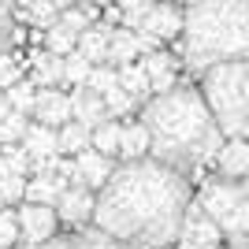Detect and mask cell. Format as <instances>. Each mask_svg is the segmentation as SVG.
I'll list each match as a JSON object with an SVG mask.
<instances>
[{"label": "cell", "instance_id": "cell-17", "mask_svg": "<svg viewBox=\"0 0 249 249\" xmlns=\"http://www.w3.org/2000/svg\"><path fill=\"white\" fill-rule=\"evenodd\" d=\"M63 190H67V178H60V171L30 175V178H26V194H22V201H41V205H52Z\"/></svg>", "mask_w": 249, "mask_h": 249}, {"label": "cell", "instance_id": "cell-14", "mask_svg": "<svg viewBox=\"0 0 249 249\" xmlns=\"http://www.w3.org/2000/svg\"><path fill=\"white\" fill-rule=\"evenodd\" d=\"M142 71L149 74V93H164V89H171V86L178 82V78H175V60H171L167 52H160V49L145 52Z\"/></svg>", "mask_w": 249, "mask_h": 249}, {"label": "cell", "instance_id": "cell-48", "mask_svg": "<svg viewBox=\"0 0 249 249\" xmlns=\"http://www.w3.org/2000/svg\"><path fill=\"white\" fill-rule=\"evenodd\" d=\"M242 242H249V234H246V238H242Z\"/></svg>", "mask_w": 249, "mask_h": 249}, {"label": "cell", "instance_id": "cell-16", "mask_svg": "<svg viewBox=\"0 0 249 249\" xmlns=\"http://www.w3.org/2000/svg\"><path fill=\"white\" fill-rule=\"evenodd\" d=\"M22 149H26V156L30 160H49V156H60V138H56V130L45 123H34L26 134H22L19 142Z\"/></svg>", "mask_w": 249, "mask_h": 249}, {"label": "cell", "instance_id": "cell-47", "mask_svg": "<svg viewBox=\"0 0 249 249\" xmlns=\"http://www.w3.org/2000/svg\"><path fill=\"white\" fill-rule=\"evenodd\" d=\"M0 208H8V201H4V197H0Z\"/></svg>", "mask_w": 249, "mask_h": 249}, {"label": "cell", "instance_id": "cell-15", "mask_svg": "<svg viewBox=\"0 0 249 249\" xmlns=\"http://www.w3.org/2000/svg\"><path fill=\"white\" fill-rule=\"evenodd\" d=\"M138 56H142V37H138V30L119 26V30L108 34V60H104V63L123 67V63H134Z\"/></svg>", "mask_w": 249, "mask_h": 249}, {"label": "cell", "instance_id": "cell-22", "mask_svg": "<svg viewBox=\"0 0 249 249\" xmlns=\"http://www.w3.org/2000/svg\"><path fill=\"white\" fill-rule=\"evenodd\" d=\"M119 86H123L138 104L153 97V93H149V74L142 71V63H123V67H119Z\"/></svg>", "mask_w": 249, "mask_h": 249}, {"label": "cell", "instance_id": "cell-6", "mask_svg": "<svg viewBox=\"0 0 249 249\" xmlns=\"http://www.w3.org/2000/svg\"><path fill=\"white\" fill-rule=\"evenodd\" d=\"M138 34L153 37L156 45L175 41L178 34H182V8H178L175 0H153L149 11L142 15V22H138Z\"/></svg>", "mask_w": 249, "mask_h": 249}, {"label": "cell", "instance_id": "cell-25", "mask_svg": "<svg viewBox=\"0 0 249 249\" xmlns=\"http://www.w3.org/2000/svg\"><path fill=\"white\" fill-rule=\"evenodd\" d=\"M56 138H60V156L63 153H82L86 145H89V126H82L78 119H67V123L56 130Z\"/></svg>", "mask_w": 249, "mask_h": 249}, {"label": "cell", "instance_id": "cell-39", "mask_svg": "<svg viewBox=\"0 0 249 249\" xmlns=\"http://www.w3.org/2000/svg\"><path fill=\"white\" fill-rule=\"evenodd\" d=\"M11 249H67V242H60V238H49V242H22V246H11Z\"/></svg>", "mask_w": 249, "mask_h": 249}, {"label": "cell", "instance_id": "cell-29", "mask_svg": "<svg viewBox=\"0 0 249 249\" xmlns=\"http://www.w3.org/2000/svg\"><path fill=\"white\" fill-rule=\"evenodd\" d=\"M26 130H30V112H15V108H11V112L0 119V142H22Z\"/></svg>", "mask_w": 249, "mask_h": 249}, {"label": "cell", "instance_id": "cell-10", "mask_svg": "<svg viewBox=\"0 0 249 249\" xmlns=\"http://www.w3.org/2000/svg\"><path fill=\"white\" fill-rule=\"evenodd\" d=\"M178 238H182V242H194V246H219L223 231H219L216 219L201 208V201H190V205H186V216H182V227H178Z\"/></svg>", "mask_w": 249, "mask_h": 249}, {"label": "cell", "instance_id": "cell-9", "mask_svg": "<svg viewBox=\"0 0 249 249\" xmlns=\"http://www.w3.org/2000/svg\"><path fill=\"white\" fill-rule=\"evenodd\" d=\"M34 119L52 130H60L67 119H71V93H63L56 86H37V97H34Z\"/></svg>", "mask_w": 249, "mask_h": 249}, {"label": "cell", "instance_id": "cell-24", "mask_svg": "<svg viewBox=\"0 0 249 249\" xmlns=\"http://www.w3.org/2000/svg\"><path fill=\"white\" fill-rule=\"evenodd\" d=\"M74 41H78V34L67 26V22H60V15L45 26V49L49 52H60V56H67V52L74 49Z\"/></svg>", "mask_w": 249, "mask_h": 249}, {"label": "cell", "instance_id": "cell-37", "mask_svg": "<svg viewBox=\"0 0 249 249\" xmlns=\"http://www.w3.org/2000/svg\"><path fill=\"white\" fill-rule=\"evenodd\" d=\"M60 22H67V26H71L74 34H82V30H86V26H89L93 19H89V11H86V8L71 4V8H63V11H60Z\"/></svg>", "mask_w": 249, "mask_h": 249}, {"label": "cell", "instance_id": "cell-41", "mask_svg": "<svg viewBox=\"0 0 249 249\" xmlns=\"http://www.w3.org/2000/svg\"><path fill=\"white\" fill-rule=\"evenodd\" d=\"M178 249H219V246H194V242H178Z\"/></svg>", "mask_w": 249, "mask_h": 249}, {"label": "cell", "instance_id": "cell-20", "mask_svg": "<svg viewBox=\"0 0 249 249\" xmlns=\"http://www.w3.org/2000/svg\"><path fill=\"white\" fill-rule=\"evenodd\" d=\"M123 160H142V156H149V130L145 123H130L123 126V134H119V153Z\"/></svg>", "mask_w": 249, "mask_h": 249}, {"label": "cell", "instance_id": "cell-38", "mask_svg": "<svg viewBox=\"0 0 249 249\" xmlns=\"http://www.w3.org/2000/svg\"><path fill=\"white\" fill-rule=\"evenodd\" d=\"M19 78H22V67L11 60L8 52H0V89H8V86L19 82Z\"/></svg>", "mask_w": 249, "mask_h": 249}, {"label": "cell", "instance_id": "cell-1", "mask_svg": "<svg viewBox=\"0 0 249 249\" xmlns=\"http://www.w3.org/2000/svg\"><path fill=\"white\" fill-rule=\"evenodd\" d=\"M186 205V171H175L153 156H142V160H123L108 175V182L97 190L93 219L101 231L123 238L134 249H164L178 238Z\"/></svg>", "mask_w": 249, "mask_h": 249}, {"label": "cell", "instance_id": "cell-31", "mask_svg": "<svg viewBox=\"0 0 249 249\" xmlns=\"http://www.w3.org/2000/svg\"><path fill=\"white\" fill-rule=\"evenodd\" d=\"M104 104H108V115H126V112H134L138 108V101L130 93H126L123 86H115V89H108V93H104Z\"/></svg>", "mask_w": 249, "mask_h": 249}, {"label": "cell", "instance_id": "cell-13", "mask_svg": "<svg viewBox=\"0 0 249 249\" xmlns=\"http://www.w3.org/2000/svg\"><path fill=\"white\" fill-rule=\"evenodd\" d=\"M71 119H78L82 126H89V130H93L97 123L112 119V115H108V104H104L101 93H93V89L78 86V89L71 93Z\"/></svg>", "mask_w": 249, "mask_h": 249}, {"label": "cell", "instance_id": "cell-19", "mask_svg": "<svg viewBox=\"0 0 249 249\" xmlns=\"http://www.w3.org/2000/svg\"><path fill=\"white\" fill-rule=\"evenodd\" d=\"M30 67H34V86H60L63 82V56L60 52H30Z\"/></svg>", "mask_w": 249, "mask_h": 249}, {"label": "cell", "instance_id": "cell-3", "mask_svg": "<svg viewBox=\"0 0 249 249\" xmlns=\"http://www.w3.org/2000/svg\"><path fill=\"white\" fill-rule=\"evenodd\" d=\"M182 63L208 71L249 56V0H190L182 11Z\"/></svg>", "mask_w": 249, "mask_h": 249}, {"label": "cell", "instance_id": "cell-4", "mask_svg": "<svg viewBox=\"0 0 249 249\" xmlns=\"http://www.w3.org/2000/svg\"><path fill=\"white\" fill-rule=\"evenodd\" d=\"M201 97L212 108V119L223 138L249 142V56L201 71Z\"/></svg>", "mask_w": 249, "mask_h": 249}, {"label": "cell", "instance_id": "cell-33", "mask_svg": "<svg viewBox=\"0 0 249 249\" xmlns=\"http://www.w3.org/2000/svg\"><path fill=\"white\" fill-rule=\"evenodd\" d=\"M0 153H4V160H8L11 171H19V175L30 171V156H26V149H22L19 142H0Z\"/></svg>", "mask_w": 249, "mask_h": 249}, {"label": "cell", "instance_id": "cell-30", "mask_svg": "<svg viewBox=\"0 0 249 249\" xmlns=\"http://www.w3.org/2000/svg\"><path fill=\"white\" fill-rule=\"evenodd\" d=\"M89 67L93 63L86 60L78 49H71L67 56H63V82H71V86H82L86 82V74H89Z\"/></svg>", "mask_w": 249, "mask_h": 249}, {"label": "cell", "instance_id": "cell-18", "mask_svg": "<svg viewBox=\"0 0 249 249\" xmlns=\"http://www.w3.org/2000/svg\"><path fill=\"white\" fill-rule=\"evenodd\" d=\"M108 34H112V26H101V22H89L82 34H78V41H74V49L82 52L89 63H104L108 60Z\"/></svg>", "mask_w": 249, "mask_h": 249}, {"label": "cell", "instance_id": "cell-36", "mask_svg": "<svg viewBox=\"0 0 249 249\" xmlns=\"http://www.w3.org/2000/svg\"><path fill=\"white\" fill-rule=\"evenodd\" d=\"M15 37H19V26L11 19V8H0V52H8L15 45Z\"/></svg>", "mask_w": 249, "mask_h": 249}, {"label": "cell", "instance_id": "cell-11", "mask_svg": "<svg viewBox=\"0 0 249 249\" xmlns=\"http://www.w3.org/2000/svg\"><path fill=\"white\" fill-rule=\"evenodd\" d=\"M219 178H234V182H249V142L246 138H227L216 153Z\"/></svg>", "mask_w": 249, "mask_h": 249}, {"label": "cell", "instance_id": "cell-32", "mask_svg": "<svg viewBox=\"0 0 249 249\" xmlns=\"http://www.w3.org/2000/svg\"><path fill=\"white\" fill-rule=\"evenodd\" d=\"M115 4H119V19H123V26L138 30V22H142V15L149 11L153 0H115Z\"/></svg>", "mask_w": 249, "mask_h": 249}, {"label": "cell", "instance_id": "cell-44", "mask_svg": "<svg viewBox=\"0 0 249 249\" xmlns=\"http://www.w3.org/2000/svg\"><path fill=\"white\" fill-rule=\"evenodd\" d=\"M231 249H249V242H234V246H231Z\"/></svg>", "mask_w": 249, "mask_h": 249}, {"label": "cell", "instance_id": "cell-23", "mask_svg": "<svg viewBox=\"0 0 249 249\" xmlns=\"http://www.w3.org/2000/svg\"><path fill=\"white\" fill-rule=\"evenodd\" d=\"M119 134H123V126L115 123V119H104V123H97L89 130V145L104 156H115L119 153Z\"/></svg>", "mask_w": 249, "mask_h": 249}, {"label": "cell", "instance_id": "cell-42", "mask_svg": "<svg viewBox=\"0 0 249 249\" xmlns=\"http://www.w3.org/2000/svg\"><path fill=\"white\" fill-rule=\"evenodd\" d=\"M56 4V11H63V8H71V4H78V0H52Z\"/></svg>", "mask_w": 249, "mask_h": 249}, {"label": "cell", "instance_id": "cell-40", "mask_svg": "<svg viewBox=\"0 0 249 249\" xmlns=\"http://www.w3.org/2000/svg\"><path fill=\"white\" fill-rule=\"evenodd\" d=\"M11 112V104H8V93H4V89H0V119H4V115Z\"/></svg>", "mask_w": 249, "mask_h": 249}, {"label": "cell", "instance_id": "cell-8", "mask_svg": "<svg viewBox=\"0 0 249 249\" xmlns=\"http://www.w3.org/2000/svg\"><path fill=\"white\" fill-rule=\"evenodd\" d=\"M93 201H97L93 190L67 186L60 197L52 201V208H56V219H60V223H67V227H82V223L93 219Z\"/></svg>", "mask_w": 249, "mask_h": 249}, {"label": "cell", "instance_id": "cell-7", "mask_svg": "<svg viewBox=\"0 0 249 249\" xmlns=\"http://www.w3.org/2000/svg\"><path fill=\"white\" fill-rule=\"evenodd\" d=\"M19 219V242H49L56 238V208L41 205V201H22V208H15Z\"/></svg>", "mask_w": 249, "mask_h": 249}, {"label": "cell", "instance_id": "cell-12", "mask_svg": "<svg viewBox=\"0 0 249 249\" xmlns=\"http://www.w3.org/2000/svg\"><path fill=\"white\" fill-rule=\"evenodd\" d=\"M74 164H78V175H82V186L86 190H101L104 182H108V175L115 171L112 156L97 153L93 145H86L82 153H74Z\"/></svg>", "mask_w": 249, "mask_h": 249}, {"label": "cell", "instance_id": "cell-43", "mask_svg": "<svg viewBox=\"0 0 249 249\" xmlns=\"http://www.w3.org/2000/svg\"><path fill=\"white\" fill-rule=\"evenodd\" d=\"M8 171H11V167H8V160H4V153H0V178L8 175Z\"/></svg>", "mask_w": 249, "mask_h": 249}, {"label": "cell", "instance_id": "cell-28", "mask_svg": "<svg viewBox=\"0 0 249 249\" xmlns=\"http://www.w3.org/2000/svg\"><path fill=\"white\" fill-rule=\"evenodd\" d=\"M4 93H8V104L15 108V112H30L34 97H37V86H34L30 78H19V82H11Z\"/></svg>", "mask_w": 249, "mask_h": 249}, {"label": "cell", "instance_id": "cell-26", "mask_svg": "<svg viewBox=\"0 0 249 249\" xmlns=\"http://www.w3.org/2000/svg\"><path fill=\"white\" fill-rule=\"evenodd\" d=\"M15 4H19V15H22V19L34 22V26H41V30L56 19V15H60L52 0H15Z\"/></svg>", "mask_w": 249, "mask_h": 249}, {"label": "cell", "instance_id": "cell-45", "mask_svg": "<svg viewBox=\"0 0 249 249\" xmlns=\"http://www.w3.org/2000/svg\"><path fill=\"white\" fill-rule=\"evenodd\" d=\"M11 4H15V0H0V8H11Z\"/></svg>", "mask_w": 249, "mask_h": 249}, {"label": "cell", "instance_id": "cell-5", "mask_svg": "<svg viewBox=\"0 0 249 249\" xmlns=\"http://www.w3.org/2000/svg\"><path fill=\"white\" fill-rule=\"evenodd\" d=\"M197 201L231 242H242L249 234V182L212 178V182H205Z\"/></svg>", "mask_w": 249, "mask_h": 249}, {"label": "cell", "instance_id": "cell-2", "mask_svg": "<svg viewBox=\"0 0 249 249\" xmlns=\"http://www.w3.org/2000/svg\"><path fill=\"white\" fill-rule=\"evenodd\" d=\"M142 123L149 130V156L175 171L205 167L223 145V130L216 126L201 89L182 82L149 97L142 108Z\"/></svg>", "mask_w": 249, "mask_h": 249}, {"label": "cell", "instance_id": "cell-35", "mask_svg": "<svg viewBox=\"0 0 249 249\" xmlns=\"http://www.w3.org/2000/svg\"><path fill=\"white\" fill-rule=\"evenodd\" d=\"M22 194H26V178L19 171H8V175L0 178V197L4 201H22Z\"/></svg>", "mask_w": 249, "mask_h": 249}, {"label": "cell", "instance_id": "cell-34", "mask_svg": "<svg viewBox=\"0 0 249 249\" xmlns=\"http://www.w3.org/2000/svg\"><path fill=\"white\" fill-rule=\"evenodd\" d=\"M19 246V219L11 208H0V249Z\"/></svg>", "mask_w": 249, "mask_h": 249}, {"label": "cell", "instance_id": "cell-21", "mask_svg": "<svg viewBox=\"0 0 249 249\" xmlns=\"http://www.w3.org/2000/svg\"><path fill=\"white\" fill-rule=\"evenodd\" d=\"M67 249H134V246H126L123 238H115V234L97 227V231H82V234L67 238Z\"/></svg>", "mask_w": 249, "mask_h": 249}, {"label": "cell", "instance_id": "cell-46", "mask_svg": "<svg viewBox=\"0 0 249 249\" xmlns=\"http://www.w3.org/2000/svg\"><path fill=\"white\" fill-rule=\"evenodd\" d=\"M97 4H115V0H97Z\"/></svg>", "mask_w": 249, "mask_h": 249}, {"label": "cell", "instance_id": "cell-27", "mask_svg": "<svg viewBox=\"0 0 249 249\" xmlns=\"http://www.w3.org/2000/svg\"><path fill=\"white\" fill-rule=\"evenodd\" d=\"M86 89H93V93H108V89H115V86H119V71H115V67H108V63H93V67H89V74H86Z\"/></svg>", "mask_w": 249, "mask_h": 249}]
</instances>
